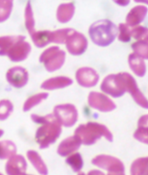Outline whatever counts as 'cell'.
<instances>
[{"label":"cell","instance_id":"6da1fadb","mask_svg":"<svg viewBox=\"0 0 148 175\" xmlns=\"http://www.w3.org/2000/svg\"><path fill=\"white\" fill-rule=\"evenodd\" d=\"M116 25L107 19L97 21L90 26L89 34L93 42L101 46L110 44L115 40L117 34Z\"/></svg>","mask_w":148,"mask_h":175},{"label":"cell","instance_id":"7a4b0ae2","mask_svg":"<svg viewBox=\"0 0 148 175\" xmlns=\"http://www.w3.org/2000/svg\"><path fill=\"white\" fill-rule=\"evenodd\" d=\"M75 135L79 139L81 143L86 145L94 144L103 136L109 141L113 140L112 135L107 128L96 122H89L80 125L76 129Z\"/></svg>","mask_w":148,"mask_h":175},{"label":"cell","instance_id":"3957f363","mask_svg":"<svg viewBox=\"0 0 148 175\" xmlns=\"http://www.w3.org/2000/svg\"><path fill=\"white\" fill-rule=\"evenodd\" d=\"M61 132L60 123L51 115L47 116V120L37 130L36 139L41 149L48 147L58 137Z\"/></svg>","mask_w":148,"mask_h":175},{"label":"cell","instance_id":"277c9868","mask_svg":"<svg viewBox=\"0 0 148 175\" xmlns=\"http://www.w3.org/2000/svg\"><path fill=\"white\" fill-rule=\"evenodd\" d=\"M93 164L107 171L108 175L125 174V168L122 162L114 157L106 155H100L94 158Z\"/></svg>","mask_w":148,"mask_h":175},{"label":"cell","instance_id":"5b68a950","mask_svg":"<svg viewBox=\"0 0 148 175\" xmlns=\"http://www.w3.org/2000/svg\"><path fill=\"white\" fill-rule=\"evenodd\" d=\"M102 90L114 97L122 95L126 91L124 81L121 73L110 75L106 77L101 84Z\"/></svg>","mask_w":148,"mask_h":175},{"label":"cell","instance_id":"8992f818","mask_svg":"<svg viewBox=\"0 0 148 175\" xmlns=\"http://www.w3.org/2000/svg\"><path fill=\"white\" fill-rule=\"evenodd\" d=\"M25 38V36H21L4 51L2 55H7L12 61L14 62L24 59L31 49L29 44L24 41Z\"/></svg>","mask_w":148,"mask_h":175},{"label":"cell","instance_id":"52a82bcc","mask_svg":"<svg viewBox=\"0 0 148 175\" xmlns=\"http://www.w3.org/2000/svg\"><path fill=\"white\" fill-rule=\"evenodd\" d=\"M5 165V171L10 175L25 174L27 164L24 157L20 155H14L10 158Z\"/></svg>","mask_w":148,"mask_h":175},{"label":"cell","instance_id":"ba28073f","mask_svg":"<svg viewBox=\"0 0 148 175\" xmlns=\"http://www.w3.org/2000/svg\"><path fill=\"white\" fill-rule=\"evenodd\" d=\"M58 120L60 124L66 127L73 126L77 119L76 111L72 107H61L55 110Z\"/></svg>","mask_w":148,"mask_h":175},{"label":"cell","instance_id":"9c48e42d","mask_svg":"<svg viewBox=\"0 0 148 175\" xmlns=\"http://www.w3.org/2000/svg\"><path fill=\"white\" fill-rule=\"evenodd\" d=\"M147 12V8L143 5H138L132 9L126 17V22L129 26H133L142 22Z\"/></svg>","mask_w":148,"mask_h":175},{"label":"cell","instance_id":"30bf717a","mask_svg":"<svg viewBox=\"0 0 148 175\" xmlns=\"http://www.w3.org/2000/svg\"><path fill=\"white\" fill-rule=\"evenodd\" d=\"M81 143L80 140L75 135L69 137L60 144L58 153L62 156H66L78 149Z\"/></svg>","mask_w":148,"mask_h":175},{"label":"cell","instance_id":"8fae6325","mask_svg":"<svg viewBox=\"0 0 148 175\" xmlns=\"http://www.w3.org/2000/svg\"><path fill=\"white\" fill-rule=\"evenodd\" d=\"M94 94L93 102L90 105L92 107L101 111H109L112 110L115 108V105L109 98L99 93H92Z\"/></svg>","mask_w":148,"mask_h":175},{"label":"cell","instance_id":"7c38bea8","mask_svg":"<svg viewBox=\"0 0 148 175\" xmlns=\"http://www.w3.org/2000/svg\"><path fill=\"white\" fill-rule=\"evenodd\" d=\"M143 58L134 53L130 54L128 57L131 68L135 74L139 76L144 75L145 71V65Z\"/></svg>","mask_w":148,"mask_h":175},{"label":"cell","instance_id":"4fadbf2b","mask_svg":"<svg viewBox=\"0 0 148 175\" xmlns=\"http://www.w3.org/2000/svg\"><path fill=\"white\" fill-rule=\"evenodd\" d=\"M148 116L141 117L138 123V127L134 133V137L143 143L148 144Z\"/></svg>","mask_w":148,"mask_h":175},{"label":"cell","instance_id":"5bb4252c","mask_svg":"<svg viewBox=\"0 0 148 175\" xmlns=\"http://www.w3.org/2000/svg\"><path fill=\"white\" fill-rule=\"evenodd\" d=\"M27 155L29 161L40 173L44 175L47 174V167L36 152L32 150H29L27 152Z\"/></svg>","mask_w":148,"mask_h":175},{"label":"cell","instance_id":"9a60e30c","mask_svg":"<svg viewBox=\"0 0 148 175\" xmlns=\"http://www.w3.org/2000/svg\"><path fill=\"white\" fill-rule=\"evenodd\" d=\"M131 174H148V157L138 158L132 163L130 170Z\"/></svg>","mask_w":148,"mask_h":175},{"label":"cell","instance_id":"2e32d148","mask_svg":"<svg viewBox=\"0 0 148 175\" xmlns=\"http://www.w3.org/2000/svg\"><path fill=\"white\" fill-rule=\"evenodd\" d=\"M14 144L10 140L0 141V159L10 158L14 155L16 152Z\"/></svg>","mask_w":148,"mask_h":175},{"label":"cell","instance_id":"e0dca14e","mask_svg":"<svg viewBox=\"0 0 148 175\" xmlns=\"http://www.w3.org/2000/svg\"><path fill=\"white\" fill-rule=\"evenodd\" d=\"M132 48L134 53L143 58H148V40H140L133 43Z\"/></svg>","mask_w":148,"mask_h":175},{"label":"cell","instance_id":"ac0fdd59","mask_svg":"<svg viewBox=\"0 0 148 175\" xmlns=\"http://www.w3.org/2000/svg\"><path fill=\"white\" fill-rule=\"evenodd\" d=\"M13 6L12 0H0V23L9 17Z\"/></svg>","mask_w":148,"mask_h":175},{"label":"cell","instance_id":"d6986e66","mask_svg":"<svg viewBox=\"0 0 148 175\" xmlns=\"http://www.w3.org/2000/svg\"><path fill=\"white\" fill-rule=\"evenodd\" d=\"M66 162L75 172L79 171L83 165L82 158L78 153H75L68 157L66 160Z\"/></svg>","mask_w":148,"mask_h":175},{"label":"cell","instance_id":"ffe728a7","mask_svg":"<svg viewBox=\"0 0 148 175\" xmlns=\"http://www.w3.org/2000/svg\"><path fill=\"white\" fill-rule=\"evenodd\" d=\"M131 36L139 40H148V29L146 27L138 26L131 30Z\"/></svg>","mask_w":148,"mask_h":175},{"label":"cell","instance_id":"44dd1931","mask_svg":"<svg viewBox=\"0 0 148 175\" xmlns=\"http://www.w3.org/2000/svg\"><path fill=\"white\" fill-rule=\"evenodd\" d=\"M119 40L123 42H129L130 40L131 35V30L128 26L124 23H121L119 25Z\"/></svg>","mask_w":148,"mask_h":175},{"label":"cell","instance_id":"7402d4cb","mask_svg":"<svg viewBox=\"0 0 148 175\" xmlns=\"http://www.w3.org/2000/svg\"><path fill=\"white\" fill-rule=\"evenodd\" d=\"M12 110V107L10 105H0V120L7 118Z\"/></svg>","mask_w":148,"mask_h":175},{"label":"cell","instance_id":"603a6c76","mask_svg":"<svg viewBox=\"0 0 148 175\" xmlns=\"http://www.w3.org/2000/svg\"><path fill=\"white\" fill-rule=\"evenodd\" d=\"M117 4L122 6H125L127 5L130 3L129 0H117L114 1Z\"/></svg>","mask_w":148,"mask_h":175},{"label":"cell","instance_id":"cb8c5ba5","mask_svg":"<svg viewBox=\"0 0 148 175\" xmlns=\"http://www.w3.org/2000/svg\"><path fill=\"white\" fill-rule=\"evenodd\" d=\"M3 133V131L1 130L0 129V137L2 136Z\"/></svg>","mask_w":148,"mask_h":175},{"label":"cell","instance_id":"d4e9b609","mask_svg":"<svg viewBox=\"0 0 148 175\" xmlns=\"http://www.w3.org/2000/svg\"><path fill=\"white\" fill-rule=\"evenodd\" d=\"M2 174H1V173H0V175H2Z\"/></svg>","mask_w":148,"mask_h":175}]
</instances>
